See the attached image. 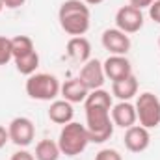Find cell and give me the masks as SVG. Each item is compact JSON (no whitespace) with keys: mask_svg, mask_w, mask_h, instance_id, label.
Masks as SVG:
<instances>
[{"mask_svg":"<svg viewBox=\"0 0 160 160\" xmlns=\"http://www.w3.org/2000/svg\"><path fill=\"white\" fill-rule=\"evenodd\" d=\"M101 43H102L104 50H108L110 54H116V56H127L130 47H132L128 34L121 32L118 28L104 30L102 36H101Z\"/></svg>","mask_w":160,"mask_h":160,"instance_id":"obj_8","label":"cell"},{"mask_svg":"<svg viewBox=\"0 0 160 160\" xmlns=\"http://www.w3.org/2000/svg\"><path fill=\"white\" fill-rule=\"evenodd\" d=\"M34 50H36L34 41L30 39L28 36H15V38H11V54H13V60L21 58V56H26V54H30Z\"/></svg>","mask_w":160,"mask_h":160,"instance_id":"obj_20","label":"cell"},{"mask_svg":"<svg viewBox=\"0 0 160 160\" xmlns=\"http://www.w3.org/2000/svg\"><path fill=\"white\" fill-rule=\"evenodd\" d=\"M75 118V110H73V104L67 102L65 99H56L50 102V108H48V119L56 125H67L71 123Z\"/></svg>","mask_w":160,"mask_h":160,"instance_id":"obj_14","label":"cell"},{"mask_svg":"<svg viewBox=\"0 0 160 160\" xmlns=\"http://www.w3.org/2000/svg\"><path fill=\"white\" fill-rule=\"evenodd\" d=\"M89 89L82 84V80L77 77V78H71V80H65L62 84V89H60V95L71 102V104H77V102H84L86 97H88Z\"/></svg>","mask_w":160,"mask_h":160,"instance_id":"obj_13","label":"cell"},{"mask_svg":"<svg viewBox=\"0 0 160 160\" xmlns=\"http://www.w3.org/2000/svg\"><path fill=\"white\" fill-rule=\"evenodd\" d=\"M143 11L134 6H123L116 13V28L125 34H136L143 28Z\"/></svg>","mask_w":160,"mask_h":160,"instance_id":"obj_7","label":"cell"},{"mask_svg":"<svg viewBox=\"0 0 160 160\" xmlns=\"http://www.w3.org/2000/svg\"><path fill=\"white\" fill-rule=\"evenodd\" d=\"M8 132H9V142H13L17 147L24 149L28 147L34 138H36V127H34V121L30 118H24V116H19V118H13L8 125Z\"/></svg>","mask_w":160,"mask_h":160,"instance_id":"obj_6","label":"cell"},{"mask_svg":"<svg viewBox=\"0 0 160 160\" xmlns=\"http://www.w3.org/2000/svg\"><path fill=\"white\" fill-rule=\"evenodd\" d=\"M125 147L130 151V153H143L149 143H151V134H149V128L142 127V125H132L125 130Z\"/></svg>","mask_w":160,"mask_h":160,"instance_id":"obj_10","label":"cell"},{"mask_svg":"<svg viewBox=\"0 0 160 160\" xmlns=\"http://www.w3.org/2000/svg\"><path fill=\"white\" fill-rule=\"evenodd\" d=\"M13 60L11 54V39L0 36V65H8Z\"/></svg>","mask_w":160,"mask_h":160,"instance_id":"obj_21","label":"cell"},{"mask_svg":"<svg viewBox=\"0 0 160 160\" xmlns=\"http://www.w3.org/2000/svg\"><path fill=\"white\" fill-rule=\"evenodd\" d=\"M82 2H86L88 6H99V4H102L104 0H82Z\"/></svg>","mask_w":160,"mask_h":160,"instance_id":"obj_28","label":"cell"},{"mask_svg":"<svg viewBox=\"0 0 160 160\" xmlns=\"http://www.w3.org/2000/svg\"><path fill=\"white\" fill-rule=\"evenodd\" d=\"M2 9H4V2L0 0V13H2Z\"/></svg>","mask_w":160,"mask_h":160,"instance_id":"obj_29","label":"cell"},{"mask_svg":"<svg viewBox=\"0 0 160 160\" xmlns=\"http://www.w3.org/2000/svg\"><path fill=\"white\" fill-rule=\"evenodd\" d=\"M112 95L119 101H130L138 95V80L134 75L112 82Z\"/></svg>","mask_w":160,"mask_h":160,"instance_id":"obj_16","label":"cell"},{"mask_svg":"<svg viewBox=\"0 0 160 160\" xmlns=\"http://www.w3.org/2000/svg\"><path fill=\"white\" fill-rule=\"evenodd\" d=\"M158 48H160V36H158Z\"/></svg>","mask_w":160,"mask_h":160,"instance_id":"obj_30","label":"cell"},{"mask_svg":"<svg viewBox=\"0 0 160 160\" xmlns=\"http://www.w3.org/2000/svg\"><path fill=\"white\" fill-rule=\"evenodd\" d=\"M60 155H62L60 145L58 142H52V140H41L36 145V153H34L36 160H58Z\"/></svg>","mask_w":160,"mask_h":160,"instance_id":"obj_19","label":"cell"},{"mask_svg":"<svg viewBox=\"0 0 160 160\" xmlns=\"http://www.w3.org/2000/svg\"><path fill=\"white\" fill-rule=\"evenodd\" d=\"M114 121L106 108H86V128L89 143H104L114 134Z\"/></svg>","mask_w":160,"mask_h":160,"instance_id":"obj_3","label":"cell"},{"mask_svg":"<svg viewBox=\"0 0 160 160\" xmlns=\"http://www.w3.org/2000/svg\"><path fill=\"white\" fill-rule=\"evenodd\" d=\"M13 63H15V67H17V71H19L21 75L30 77V75H34V73L38 71V67H39V54H38V50H34V52H30V54H26V56L15 58Z\"/></svg>","mask_w":160,"mask_h":160,"instance_id":"obj_18","label":"cell"},{"mask_svg":"<svg viewBox=\"0 0 160 160\" xmlns=\"http://www.w3.org/2000/svg\"><path fill=\"white\" fill-rule=\"evenodd\" d=\"M153 2H155V0H128V4H130V6H134V8H140V9H143V8H149Z\"/></svg>","mask_w":160,"mask_h":160,"instance_id":"obj_26","label":"cell"},{"mask_svg":"<svg viewBox=\"0 0 160 160\" xmlns=\"http://www.w3.org/2000/svg\"><path fill=\"white\" fill-rule=\"evenodd\" d=\"M95 160H123V157H121V153L118 149L106 147V149H101V151L95 155Z\"/></svg>","mask_w":160,"mask_h":160,"instance_id":"obj_22","label":"cell"},{"mask_svg":"<svg viewBox=\"0 0 160 160\" xmlns=\"http://www.w3.org/2000/svg\"><path fill=\"white\" fill-rule=\"evenodd\" d=\"M114 102H112V95L99 88V89H91L84 101V108H106V110H112Z\"/></svg>","mask_w":160,"mask_h":160,"instance_id":"obj_17","label":"cell"},{"mask_svg":"<svg viewBox=\"0 0 160 160\" xmlns=\"http://www.w3.org/2000/svg\"><path fill=\"white\" fill-rule=\"evenodd\" d=\"M78 78L82 80V84L91 91V89H99L102 88L104 80H106V75H104V67H102V62L99 60H88L82 69H80Z\"/></svg>","mask_w":160,"mask_h":160,"instance_id":"obj_9","label":"cell"},{"mask_svg":"<svg viewBox=\"0 0 160 160\" xmlns=\"http://www.w3.org/2000/svg\"><path fill=\"white\" fill-rule=\"evenodd\" d=\"M88 143H89V134H88L86 125L71 121V123L63 125V128L60 130L58 145H60L62 155H65V157H77L80 153H84Z\"/></svg>","mask_w":160,"mask_h":160,"instance_id":"obj_2","label":"cell"},{"mask_svg":"<svg viewBox=\"0 0 160 160\" xmlns=\"http://www.w3.org/2000/svg\"><path fill=\"white\" fill-rule=\"evenodd\" d=\"M24 89H26V95L30 99L50 102V101H56V97L60 95L62 84L50 73H34L28 77Z\"/></svg>","mask_w":160,"mask_h":160,"instance_id":"obj_4","label":"cell"},{"mask_svg":"<svg viewBox=\"0 0 160 160\" xmlns=\"http://www.w3.org/2000/svg\"><path fill=\"white\" fill-rule=\"evenodd\" d=\"M110 118L114 121L116 127H121V128H128L132 125H136L138 121V116H136V106L130 102V101H119L118 104L112 106L110 110Z\"/></svg>","mask_w":160,"mask_h":160,"instance_id":"obj_12","label":"cell"},{"mask_svg":"<svg viewBox=\"0 0 160 160\" xmlns=\"http://www.w3.org/2000/svg\"><path fill=\"white\" fill-rule=\"evenodd\" d=\"M102 67H104V75L106 78H110L112 82L121 78H127L132 75V65L128 62L127 56H116V54H110L104 62H102Z\"/></svg>","mask_w":160,"mask_h":160,"instance_id":"obj_11","label":"cell"},{"mask_svg":"<svg viewBox=\"0 0 160 160\" xmlns=\"http://www.w3.org/2000/svg\"><path fill=\"white\" fill-rule=\"evenodd\" d=\"M58 21L65 34L73 38L84 36L91 24L89 6L82 0H65L58 9Z\"/></svg>","mask_w":160,"mask_h":160,"instance_id":"obj_1","label":"cell"},{"mask_svg":"<svg viewBox=\"0 0 160 160\" xmlns=\"http://www.w3.org/2000/svg\"><path fill=\"white\" fill-rule=\"evenodd\" d=\"M136 116L142 127L145 128H157L160 125V99L151 93L143 91L136 99Z\"/></svg>","mask_w":160,"mask_h":160,"instance_id":"obj_5","label":"cell"},{"mask_svg":"<svg viewBox=\"0 0 160 160\" xmlns=\"http://www.w3.org/2000/svg\"><path fill=\"white\" fill-rule=\"evenodd\" d=\"M149 17H151L157 24H160V0H155V2L149 6Z\"/></svg>","mask_w":160,"mask_h":160,"instance_id":"obj_23","label":"cell"},{"mask_svg":"<svg viewBox=\"0 0 160 160\" xmlns=\"http://www.w3.org/2000/svg\"><path fill=\"white\" fill-rule=\"evenodd\" d=\"M67 54L75 62L86 63L88 60H91V43L86 39L84 36L71 38V39L67 41Z\"/></svg>","mask_w":160,"mask_h":160,"instance_id":"obj_15","label":"cell"},{"mask_svg":"<svg viewBox=\"0 0 160 160\" xmlns=\"http://www.w3.org/2000/svg\"><path fill=\"white\" fill-rule=\"evenodd\" d=\"M8 142H9V132H8V128H6V127H2V125H0V149H2Z\"/></svg>","mask_w":160,"mask_h":160,"instance_id":"obj_27","label":"cell"},{"mask_svg":"<svg viewBox=\"0 0 160 160\" xmlns=\"http://www.w3.org/2000/svg\"><path fill=\"white\" fill-rule=\"evenodd\" d=\"M9 160H36V157H34L30 151H26V149H21V151L13 153Z\"/></svg>","mask_w":160,"mask_h":160,"instance_id":"obj_24","label":"cell"},{"mask_svg":"<svg viewBox=\"0 0 160 160\" xmlns=\"http://www.w3.org/2000/svg\"><path fill=\"white\" fill-rule=\"evenodd\" d=\"M2 2H4V8H8V9H17L26 4V0H2Z\"/></svg>","mask_w":160,"mask_h":160,"instance_id":"obj_25","label":"cell"}]
</instances>
